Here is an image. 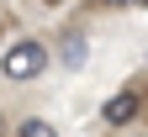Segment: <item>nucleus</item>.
Instances as JSON below:
<instances>
[{
  "label": "nucleus",
  "instance_id": "1",
  "mask_svg": "<svg viewBox=\"0 0 148 137\" xmlns=\"http://www.w3.org/2000/svg\"><path fill=\"white\" fill-rule=\"evenodd\" d=\"M42 69H48V42H37V37H16V42L0 53V74H5L11 85H27Z\"/></svg>",
  "mask_w": 148,
  "mask_h": 137
},
{
  "label": "nucleus",
  "instance_id": "4",
  "mask_svg": "<svg viewBox=\"0 0 148 137\" xmlns=\"http://www.w3.org/2000/svg\"><path fill=\"white\" fill-rule=\"evenodd\" d=\"M64 63H69V69H79V63H85V37H79V32L64 42Z\"/></svg>",
  "mask_w": 148,
  "mask_h": 137
},
{
  "label": "nucleus",
  "instance_id": "6",
  "mask_svg": "<svg viewBox=\"0 0 148 137\" xmlns=\"http://www.w3.org/2000/svg\"><path fill=\"white\" fill-rule=\"evenodd\" d=\"M37 5H64V0H37Z\"/></svg>",
  "mask_w": 148,
  "mask_h": 137
},
{
  "label": "nucleus",
  "instance_id": "5",
  "mask_svg": "<svg viewBox=\"0 0 148 137\" xmlns=\"http://www.w3.org/2000/svg\"><path fill=\"white\" fill-rule=\"evenodd\" d=\"M95 5H111V11H122V5H148V0H95Z\"/></svg>",
  "mask_w": 148,
  "mask_h": 137
},
{
  "label": "nucleus",
  "instance_id": "3",
  "mask_svg": "<svg viewBox=\"0 0 148 137\" xmlns=\"http://www.w3.org/2000/svg\"><path fill=\"white\" fill-rule=\"evenodd\" d=\"M16 132H21V137H53V121H42V116H21Z\"/></svg>",
  "mask_w": 148,
  "mask_h": 137
},
{
  "label": "nucleus",
  "instance_id": "2",
  "mask_svg": "<svg viewBox=\"0 0 148 137\" xmlns=\"http://www.w3.org/2000/svg\"><path fill=\"white\" fill-rule=\"evenodd\" d=\"M138 116H143V90H116V95L101 106V121H106V127H132Z\"/></svg>",
  "mask_w": 148,
  "mask_h": 137
}]
</instances>
